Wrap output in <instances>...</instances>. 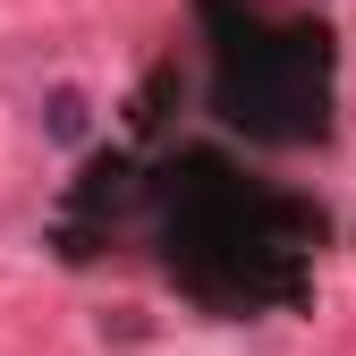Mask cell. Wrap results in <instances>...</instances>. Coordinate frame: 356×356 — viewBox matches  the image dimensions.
Returning <instances> with one entry per match:
<instances>
[{"instance_id":"obj_2","label":"cell","mask_w":356,"mask_h":356,"mask_svg":"<svg viewBox=\"0 0 356 356\" xmlns=\"http://www.w3.org/2000/svg\"><path fill=\"white\" fill-rule=\"evenodd\" d=\"M212 34V111L254 145L331 136V34L314 17H280L263 0H195Z\"/></svg>"},{"instance_id":"obj_1","label":"cell","mask_w":356,"mask_h":356,"mask_svg":"<svg viewBox=\"0 0 356 356\" xmlns=\"http://www.w3.org/2000/svg\"><path fill=\"white\" fill-rule=\"evenodd\" d=\"M153 238H161V272L195 305H212V314H272V305L305 297L323 212L246 178L220 153H178L153 187Z\"/></svg>"}]
</instances>
